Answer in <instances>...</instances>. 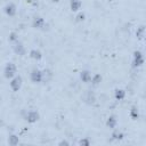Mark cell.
I'll use <instances>...</instances> for the list:
<instances>
[{
  "mask_svg": "<svg viewBox=\"0 0 146 146\" xmlns=\"http://www.w3.org/2000/svg\"><path fill=\"white\" fill-rule=\"evenodd\" d=\"M13 50H14V52H15L16 55H18V56H24V55L26 54V48H25L24 43L21 42L19 40H18L16 43L13 44Z\"/></svg>",
  "mask_w": 146,
  "mask_h": 146,
  "instance_id": "cell-7",
  "label": "cell"
},
{
  "mask_svg": "<svg viewBox=\"0 0 146 146\" xmlns=\"http://www.w3.org/2000/svg\"><path fill=\"white\" fill-rule=\"evenodd\" d=\"M84 18H86V14L82 13V11H78V14H76V16H75V22H78V23L83 22Z\"/></svg>",
  "mask_w": 146,
  "mask_h": 146,
  "instance_id": "cell-22",
  "label": "cell"
},
{
  "mask_svg": "<svg viewBox=\"0 0 146 146\" xmlns=\"http://www.w3.org/2000/svg\"><path fill=\"white\" fill-rule=\"evenodd\" d=\"M58 145H70V143H68L67 140H60V141L58 143Z\"/></svg>",
  "mask_w": 146,
  "mask_h": 146,
  "instance_id": "cell-23",
  "label": "cell"
},
{
  "mask_svg": "<svg viewBox=\"0 0 146 146\" xmlns=\"http://www.w3.org/2000/svg\"><path fill=\"white\" fill-rule=\"evenodd\" d=\"M124 137H125V136H124L123 131L119 130L117 128L113 129V131H112V133H111V138H112V140H114V141H120V140H122Z\"/></svg>",
  "mask_w": 146,
  "mask_h": 146,
  "instance_id": "cell-11",
  "label": "cell"
},
{
  "mask_svg": "<svg viewBox=\"0 0 146 146\" xmlns=\"http://www.w3.org/2000/svg\"><path fill=\"white\" fill-rule=\"evenodd\" d=\"M82 7V1L81 0H70V9L73 13H78L80 11Z\"/></svg>",
  "mask_w": 146,
  "mask_h": 146,
  "instance_id": "cell-14",
  "label": "cell"
},
{
  "mask_svg": "<svg viewBox=\"0 0 146 146\" xmlns=\"http://www.w3.org/2000/svg\"><path fill=\"white\" fill-rule=\"evenodd\" d=\"M136 36H137V39H139V40L144 39V36H145V26H144V25H140L139 27H137Z\"/></svg>",
  "mask_w": 146,
  "mask_h": 146,
  "instance_id": "cell-19",
  "label": "cell"
},
{
  "mask_svg": "<svg viewBox=\"0 0 146 146\" xmlns=\"http://www.w3.org/2000/svg\"><path fill=\"white\" fill-rule=\"evenodd\" d=\"M102 80H103V76H102L99 73H96V74H92V75H91L90 83H91L92 87H98V86L100 84Z\"/></svg>",
  "mask_w": 146,
  "mask_h": 146,
  "instance_id": "cell-18",
  "label": "cell"
},
{
  "mask_svg": "<svg viewBox=\"0 0 146 146\" xmlns=\"http://www.w3.org/2000/svg\"><path fill=\"white\" fill-rule=\"evenodd\" d=\"M29 56H30V58H32L33 60H41L42 59V52H41V50H39V49H36V48H33V49H31L30 50V52H29Z\"/></svg>",
  "mask_w": 146,
  "mask_h": 146,
  "instance_id": "cell-12",
  "label": "cell"
},
{
  "mask_svg": "<svg viewBox=\"0 0 146 146\" xmlns=\"http://www.w3.org/2000/svg\"><path fill=\"white\" fill-rule=\"evenodd\" d=\"M129 116H130V119H131V120H133V121H136V120H138V119H139L140 114H139V110H138V107H137L136 105H133V106H131V107H130Z\"/></svg>",
  "mask_w": 146,
  "mask_h": 146,
  "instance_id": "cell-16",
  "label": "cell"
},
{
  "mask_svg": "<svg viewBox=\"0 0 146 146\" xmlns=\"http://www.w3.org/2000/svg\"><path fill=\"white\" fill-rule=\"evenodd\" d=\"M16 72H17V67H16V65H15L14 63H11V62L7 63V64L5 65V67H3V76H5L6 79H8V80H10L11 78H14V76L16 75Z\"/></svg>",
  "mask_w": 146,
  "mask_h": 146,
  "instance_id": "cell-2",
  "label": "cell"
},
{
  "mask_svg": "<svg viewBox=\"0 0 146 146\" xmlns=\"http://www.w3.org/2000/svg\"><path fill=\"white\" fill-rule=\"evenodd\" d=\"M22 84H23V79H22V76H21V75H17V74H16L14 78H11V79H10L9 87H10L11 91H14V92L19 91V90H21V88H22Z\"/></svg>",
  "mask_w": 146,
  "mask_h": 146,
  "instance_id": "cell-3",
  "label": "cell"
},
{
  "mask_svg": "<svg viewBox=\"0 0 146 146\" xmlns=\"http://www.w3.org/2000/svg\"><path fill=\"white\" fill-rule=\"evenodd\" d=\"M30 80L32 83H41L43 81V74L42 71L39 68H33L30 73Z\"/></svg>",
  "mask_w": 146,
  "mask_h": 146,
  "instance_id": "cell-5",
  "label": "cell"
},
{
  "mask_svg": "<svg viewBox=\"0 0 146 146\" xmlns=\"http://www.w3.org/2000/svg\"><path fill=\"white\" fill-rule=\"evenodd\" d=\"M25 121L30 124H33V123H36L40 119V113L36 111V110H30L26 112L25 116H24Z\"/></svg>",
  "mask_w": 146,
  "mask_h": 146,
  "instance_id": "cell-4",
  "label": "cell"
},
{
  "mask_svg": "<svg viewBox=\"0 0 146 146\" xmlns=\"http://www.w3.org/2000/svg\"><path fill=\"white\" fill-rule=\"evenodd\" d=\"M83 100L88 105L95 104V102H96V94L92 90H87L86 94H84V96H83Z\"/></svg>",
  "mask_w": 146,
  "mask_h": 146,
  "instance_id": "cell-9",
  "label": "cell"
},
{
  "mask_svg": "<svg viewBox=\"0 0 146 146\" xmlns=\"http://www.w3.org/2000/svg\"><path fill=\"white\" fill-rule=\"evenodd\" d=\"M144 55L140 50H135L133 51V55H132V62H131V65L133 68H139L143 66L144 64Z\"/></svg>",
  "mask_w": 146,
  "mask_h": 146,
  "instance_id": "cell-1",
  "label": "cell"
},
{
  "mask_svg": "<svg viewBox=\"0 0 146 146\" xmlns=\"http://www.w3.org/2000/svg\"><path fill=\"white\" fill-rule=\"evenodd\" d=\"M7 143L9 145H11V146L18 145L19 144V137H18V135H16V133H9L8 135V138H7Z\"/></svg>",
  "mask_w": 146,
  "mask_h": 146,
  "instance_id": "cell-17",
  "label": "cell"
},
{
  "mask_svg": "<svg viewBox=\"0 0 146 146\" xmlns=\"http://www.w3.org/2000/svg\"><path fill=\"white\" fill-rule=\"evenodd\" d=\"M125 96H127V92H125L124 89L116 88V89L114 90V98H115V100L121 102V100H123V99L125 98Z\"/></svg>",
  "mask_w": 146,
  "mask_h": 146,
  "instance_id": "cell-15",
  "label": "cell"
},
{
  "mask_svg": "<svg viewBox=\"0 0 146 146\" xmlns=\"http://www.w3.org/2000/svg\"><path fill=\"white\" fill-rule=\"evenodd\" d=\"M19 40V38H18V34L15 32V31H11L10 33H9V35H8V41L10 42V43H16L17 41Z\"/></svg>",
  "mask_w": 146,
  "mask_h": 146,
  "instance_id": "cell-20",
  "label": "cell"
},
{
  "mask_svg": "<svg viewBox=\"0 0 146 146\" xmlns=\"http://www.w3.org/2000/svg\"><path fill=\"white\" fill-rule=\"evenodd\" d=\"M80 146H89L90 144H91V140L88 138V137H83V138H81L80 140H79V143H78Z\"/></svg>",
  "mask_w": 146,
  "mask_h": 146,
  "instance_id": "cell-21",
  "label": "cell"
},
{
  "mask_svg": "<svg viewBox=\"0 0 146 146\" xmlns=\"http://www.w3.org/2000/svg\"><path fill=\"white\" fill-rule=\"evenodd\" d=\"M3 13H5L7 16H9V17H14V16L16 15V13H17V7H16V5H15L14 2H8V3L3 7Z\"/></svg>",
  "mask_w": 146,
  "mask_h": 146,
  "instance_id": "cell-6",
  "label": "cell"
},
{
  "mask_svg": "<svg viewBox=\"0 0 146 146\" xmlns=\"http://www.w3.org/2000/svg\"><path fill=\"white\" fill-rule=\"evenodd\" d=\"M91 72L89 70H82L80 72V80L83 82V83H90V80H91Z\"/></svg>",
  "mask_w": 146,
  "mask_h": 146,
  "instance_id": "cell-13",
  "label": "cell"
},
{
  "mask_svg": "<svg viewBox=\"0 0 146 146\" xmlns=\"http://www.w3.org/2000/svg\"><path fill=\"white\" fill-rule=\"evenodd\" d=\"M52 1H54V2H58L59 0H52Z\"/></svg>",
  "mask_w": 146,
  "mask_h": 146,
  "instance_id": "cell-24",
  "label": "cell"
},
{
  "mask_svg": "<svg viewBox=\"0 0 146 146\" xmlns=\"http://www.w3.org/2000/svg\"><path fill=\"white\" fill-rule=\"evenodd\" d=\"M117 123H119L117 117H116V115H114V114L110 115V116L106 119V127L110 128V129H112V130L117 127Z\"/></svg>",
  "mask_w": 146,
  "mask_h": 146,
  "instance_id": "cell-10",
  "label": "cell"
},
{
  "mask_svg": "<svg viewBox=\"0 0 146 146\" xmlns=\"http://www.w3.org/2000/svg\"><path fill=\"white\" fill-rule=\"evenodd\" d=\"M32 26H33V29L42 30V29L46 26V21H44V18L41 17V16H35V17L32 19Z\"/></svg>",
  "mask_w": 146,
  "mask_h": 146,
  "instance_id": "cell-8",
  "label": "cell"
}]
</instances>
